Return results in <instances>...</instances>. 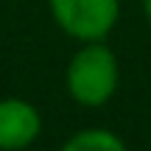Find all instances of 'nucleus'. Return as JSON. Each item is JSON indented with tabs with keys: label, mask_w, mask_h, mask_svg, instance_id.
<instances>
[{
	"label": "nucleus",
	"mask_w": 151,
	"mask_h": 151,
	"mask_svg": "<svg viewBox=\"0 0 151 151\" xmlns=\"http://www.w3.org/2000/svg\"><path fill=\"white\" fill-rule=\"evenodd\" d=\"M50 17L78 42H104L120 17V0H48Z\"/></svg>",
	"instance_id": "2"
},
{
	"label": "nucleus",
	"mask_w": 151,
	"mask_h": 151,
	"mask_svg": "<svg viewBox=\"0 0 151 151\" xmlns=\"http://www.w3.org/2000/svg\"><path fill=\"white\" fill-rule=\"evenodd\" d=\"M143 14H146V20L151 25V0H143Z\"/></svg>",
	"instance_id": "5"
},
{
	"label": "nucleus",
	"mask_w": 151,
	"mask_h": 151,
	"mask_svg": "<svg viewBox=\"0 0 151 151\" xmlns=\"http://www.w3.org/2000/svg\"><path fill=\"white\" fill-rule=\"evenodd\" d=\"M59 151H129V148L109 129H81L73 137H67Z\"/></svg>",
	"instance_id": "4"
},
{
	"label": "nucleus",
	"mask_w": 151,
	"mask_h": 151,
	"mask_svg": "<svg viewBox=\"0 0 151 151\" xmlns=\"http://www.w3.org/2000/svg\"><path fill=\"white\" fill-rule=\"evenodd\" d=\"M42 132V118L34 104L22 98L0 101V151H22Z\"/></svg>",
	"instance_id": "3"
},
{
	"label": "nucleus",
	"mask_w": 151,
	"mask_h": 151,
	"mask_svg": "<svg viewBox=\"0 0 151 151\" xmlns=\"http://www.w3.org/2000/svg\"><path fill=\"white\" fill-rule=\"evenodd\" d=\"M120 81L118 56L104 42H84V48L76 50L65 73L67 92L81 106H104L115 95Z\"/></svg>",
	"instance_id": "1"
}]
</instances>
